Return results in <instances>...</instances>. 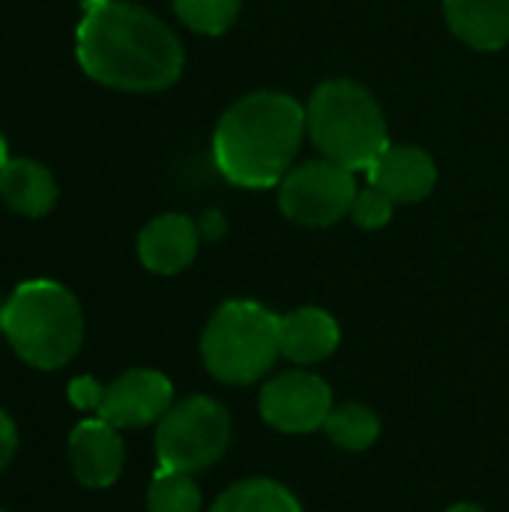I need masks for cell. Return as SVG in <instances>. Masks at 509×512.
I'll list each match as a JSON object with an SVG mask.
<instances>
[{
	"label": "cell",
	"instance_id": "cell-7",
	"mask_svg": "<svg viewBox=\"0 0 509 512\" xmlns=\"http://www.w3.org/2000/svg\"><path fill=\"white\" fill-rule=\"evenodd\" d=\"M357 189L354 171L330 159H315L285 174L279 183V207L297 225L327 228L351 213Z\"/></svg>",
	"mask_w": 509,
	"mask_h": 512
},
{
	"label": "cell",
	"instance_id": "cell-19",
	"mask_svg": "<svg viewBox=\"0 0 509 512\" xmlns=\"http://www.w3.org/2000/svg\"><path fill=\"white\" fill-rule=\"evenodd\" d=\"M240 3L243 0H171L177 18L201 36L225 33L240 15Z\"/></svg>",
	"mask_w": 509,
	"mask_h": 512
},
{
	"label": "cell",
	"instance_id": "cell-17",
	"mask_svg": "<svg viewBox=\"0 0 509 512\" xmlns=\"http://www.w3.org/2000/svg\"><path fill=\"white\" fill-rule=\"evenodd\" d=\"M327 435L333 444H339L342 450H366L378 441L381 435V420L375 411L351 402L342 408H333L327 423H324Z\"/></svg>",
	"mask_w": 509,
	"mask_h": 512
},
{
	"label": "cell",
	"instance_id": "cell-6",
	"mask_svg": "<svg viewBox=\"0 0 509 512\" xmlns=\"http://www.w3.org/2000/svg\"><path fill=\"white\" fill-rule=\"evenodd\" d=\"M231 441V420L228 411L207 399L192 396L177 405L159 420L156 429V459L165 471L195 474L210 468Z\"/></svg>",
	"mask_w": 509,
	"mask_h": 512
},
{
	"label": "cell",
	"instance_id": "cell-1",
	"mask_svg": "<svg viewBox=\"0 0 509 512\" xmlns=\"http://www.w3.org/2000/svg\"><path fill=\"white\" fill-rule=\"evenodd\" d=\"M75 54L87 78L111 90L156 93L183 75V45L153 12L114 0L87 3L75 30Z\"/></svg>",
	"mask_w": 509,
	"mask_h": 512
},
{
	"label": "cell",
	"instance_id": "cell-13",
	"mask_svg": "<svg viewBox=\"0 0 509 512\" xmlns=\"http://www.w3.org/2000/svg\"><path fill=\"white\" fill-rule=\"evenodd\" d=\"M60 189L54 174L27 156H9V162L0 171V201L27 219H42L57 207Z\"/></svg>",
	"mask_w": 509,
	"mask_h": 512
},
{
	"label": "cell",
	"instance_id": "cell-14",
	"mask_svg": "<svg viewBox=\"0 0 509 512\" xmlns=\"http://www.w3.org/2000/svg\"><path fill=\"white\" fill-rule=\"evenodd\" d=\"M450 30L477 51H501L509 42V0H444Z\"/></svg>",
	"mask_w": 509,
	"mask_h": 512
},
{
	"label": "cell",
	"instance_id": "cell-25",
	"mask_svg": "<svg viewBox=\"0 0 509 512\" xmlns=\"http://www.w3.org/2000/svg\"><path fill=\"white\" fill-rule=\"evenodd\" d=\"M447 512H486V510H480V507H474V504H456V507H450Z\"/></svg>",
	"mask_w": 509,
	"mask_h": 512
},
{
	"label": "cell",
	"instance_id": "cell-9",
	"mask_svg": "<svg viewBox=\"0 0 509 512\" xmlns=\"http://www.w3.org/2000/svg\"><path fill=\"white\" fill-rule=\"evenodd\" d=\"M171 402H174V387L162 372L132 369L105 387L96 414L114 429H141L162 420L171 411Z\"/></svg>",
	"mask_w": 509,
	"mask_h": 512
},
{
	"label": "cell",
	"instance_id": "cell-8",
	"mask_svg": "<svg viewBox=\"0 0 509 512\" xmlns=\"http://www.w3.org/2000/svg\"><path fill=\"white\" fill-rule=\"evenodd\" d=\"M333 411V393L324 378L312 372H285L261 390V417L291 435L315 432Z\"/></svg>",
	"mask_w": 509,
	"mask_h": 512
},
{
	"label": "cell",
	"instance_id": "cell-11",
	"mask_svg": "<svg viewBox=\"0 0 509 512\" xmlns=\"http://www.w3.org/2000/svg\"><path fill=\"white\" fill-rule=\"evenodd\" d=\"M198 243V222L183 213H162L138 234V258L156 276H177L195 261Z\"/></svg>",
	"mask_w": 509,
	"mask_h": 512
},
{
	"label": "cell",
	"instance_id": "cell-15",
	"mask_svg": "<svg viewBox=\"0 0 509 512\" xmlns=\"http://www.w3.org/2000/svg\"><path fill=\"white\" fill-rule=\"evenodd\" d=\"M282 357L291 363H318L339 348V324L330 312L303 306L282 318L279 327Z\"/></svg>",
	"mask_w": 509,
	"mask_h": 512
},
{
	"label": "cell",
	"instance_id": "cell-28",
	"mask_svg": "<svg viewBox=\"0 0 509 512\" xmlns=\"http://www.w3.org/2000/svg\"><path fill=\"white\" fill-rule=\"evenodd\" d=\"M0 512H6V510H0Z\"/></svg>",
	"mask_w": 509,
	"mask_h": 512
},
{
	"label": "cell",
	"instance_id": "cell-22",
	"mask_svg": "<svg viewBox=\"0 0 509 512\" xmlns=\"http://www.w3.org/2000/svg\"><path fill=\"white\" fill-rule=\"evenodd\" d=\"M15 450H18V429L15 423L9 420L6 411H0V474L9 468V462L15 459Z\"/></svg>",
	"mask_w": 509,
	"mask_h": 512
},
{
	"label": "cell",
	"instance_id": "cell-26",
	"mask_svg": "<svg viewBox=\"0 0 509 512\" xmlns=\"http://www.w3.org/2000/svg\"><path fill=\"white\" fill-rule=\"evenodd\" d=\"M87 3H114V0H84V6H87Z\"/></svg>",
	"mask_w": 509,
	"mask_h": 512
},
{
	"label": "cell",
	"instance_id": "cell-24",
	"mask_svg": "<svg viewBox=\"0 0 509 512\" xmlns=\"http://www.w3.org/2000/svg\"><path fill=\"white\" fill-rule=\"evenodd\" d=\"M6 162H9V147H6V138H3V132H0V171H3Z\"/></svg>",
	"mask_w": 509,
	"mask_h": 512
},
{
	"label": "cell",
	"instance_id": "cell-3",
	"mask_svg": "<svg viewBox=\"0 0 509 512\" xmlns=\"http://www.w3.org/2000/svg\"><path fill=\"white\" fill-rule=\"evenodd\" d=\"M3 336L27 366L54 372L66 366L84 342L81 303L60 282H21L3 303Z\"/></svg>",
	"mask_w": 509,
	"mask_h": 512
},
{
	"label": "cell",
	"instance_id": "cell-5",
	"mask_svg": "<svg viewBox=\"0 0 509 512\" xmlns=\"http://www.w3.org/2000/svg\"><path fill=\"white\" fill-rule=\"evenodd\" d=\"M282 318L252 300H231L210 318L201 357L213 378L225 384L258 381L282 354Z\"/></svg>",
	"mask_w": 509,
	"mask_h": 512
},
{
	"label": "cell",
	"instance_id": "cell-23",
	"mask_svg": "<svg viewBox=\"0 0 509 512\" xmlns=\"http://www.w3.org/2000/svg\"><path fill=\"white\" fill-rule=\"evenodd\" d=\"M198 231H201V240L216 243V240H222V237H225L228 222H225V216H222L219 210H207V213L198 219Z\"/></svg>",
	"mask_w": 509,
	"mask_h": 512
},
{
	"label": "cell",
	"instance_id": "cell-18",
	"mask_svg": "<svg viewBox=\"0 0 509 512\" xmlns=\"http://www.w3.org/2000/svg\"><path fill=\"white\" fill-rule=\"evenodd\" d=\"M147 510L150 512H201V492L195 480L183 471H165L159 468L150 492H147Z\"/></svg>",
	"mask_w": 509,
	"mask_h": 512
},
{
	"label": "cell",
	"instance_id": "cell-4",
	"mask_svg": "<svg viewBox=\"0 0 509 512\" xmlns=\"http://www.w3.org/2000/svg\"><path fill=\"white\" fill-rule=\"evenodd\" d=\"M306 135L324 159L348 171H369L390 144L378 99L351 78H330L312 93L306 105Z\"/></svg>",
	"mask_w": 509,
	"mask_h": 512
},
{
	"label": "cell",
	"instance_id": "cell-20",
	"mask_svg": "<svg viewBox=\"0 0 509 512\" xmlns=\"http://www.w3.org/2000/svg\"><path fill=\"white\" fill-rule=\"evenodd\" d=\"M393 201L381 192V189H375L372 183L369 186H363V189H357V195H354V204H351V219L360 225V228H366V231H378V228H384L390 219H393Z\"/></svg>",
	"mask_w": 509,
	"mask_h": 512
},
{
	"label": "cell",
	"instance_id": "cell-2",
	"mask_svg": "<svg viewBox=\"0 0 509 512\" xmlns=\"http://www.w3.org/2000/svg\"><path fill=\"white\" fill-rule=\"evenodd\" d=\"M306 138V108L282 90L237 99L213 135L219 174L243 189H270L291 171Z\"/></svg>",
	"mask_w": 509,
	"mask_h": 512
},
{
	"label": "cell",
	"instance_id": "cell-27",
	"mask_svg": "<svg viewBox=\"0 0 509 512\" xmlns=\"http://www.w3.org/2000/svg\"><path fill=\"white\" fill-rule=\"evenodd\" d=\"M0 333H3V303H0Z\"/></svg>",
	"mask_w": 509,
	"mask_h": 512
},
{
	"label": "cell",
	"instance_id": "cell-12",
	"mask_svg": "<svg viewBox=\"0 0 509 512\" xmlns=\"http://www.w3.org/2000/svg\"><path fill=\"white\" fill-rule=\"evenodd\" d=\"M69 462L87 489H105L117 483L123 471V441L120 429L105 420H81L69 435Z\"/></svg>",
	"mask_w": 509,
	"mask_h": 512
},
{
	"label": "cell",
	"instance_id": "cell-10",
	"mask_svg": "<svg viewBox=\"0 0 509 512\" xmlns=\"http://www.w3.org/2000/svg\"><path fill=\"white\" fill-rule=\"evenodd\" d=\"M366 174L393 204H417L429 198L438 183L435 159L417 144H387Z\"/></svg>",
	"mask_w": 509,
	"mask_h": 512
},
{
	"label": "cell",
	"instance_id": "cell-21",
	"mask_svg": "<svg viewBox=\"0 0 509 512\" xmlns=\"http://www.w3.org/2000/svg\"><path fill=\"white\" fill-rule=\"evenodd\" d=\"M102 393H105V387H102L96 378H87V375H81V378H75V381L69 384V399H72V405L81 408V411H99Z\"/></svg>",
	"mask_w": 509,
	"mask_h": 512
},
{
	"label": "cell",
	"instance_id": "cell-16",
	"mask_svg": "<svg viewBox=\"0 0 509 512\" xmlns=\"http://www.w3.org/2000/svg\"><path fill=\"white\" fill-rule=\"evenodd\" d=\"M210 512H300V504L273 480H246L222 492Z\"/></svg>",
	"mask_w": 509,
	"mask_h": 512
}]
</instances>
